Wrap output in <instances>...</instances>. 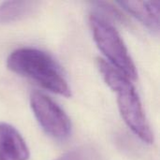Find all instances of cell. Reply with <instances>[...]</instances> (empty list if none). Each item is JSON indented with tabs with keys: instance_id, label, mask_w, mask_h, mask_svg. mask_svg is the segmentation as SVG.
Returning <instances> with one entry per match:
<instances>
[{
	"instance_id": "obj_8",
	"label": "cell",
	"mask_w": 160,
	"mask_h": 160,
	"mask_svg": "<svg viewBox=\"0 0 160 160\" xmlns=\"http://www.w3.org/2000/svg\"><path fill=\"white\" fill-rule=\"evenodd\" d=\"M55 160H89V156L83 149H75L65 153Z\"/></svg>"
},
{
	"instance_id": "obj_1",
	"label": "cell",
	"mask_w": 160,
	"mask_h": 160,
	"mask_svg": "<svg viewBox=\"0 0 160 160\" xmlns=\"http://www.w3.org/2000/svg\"><path fill=\"white\" fill-rule=\"evenodd\" d=\"M97 67L105 82L116 93L118 108L127 126L145 143H154V133L130 80L103 59L97 60Z\"/></svg>"
},
{
	"instance_id": "obj_2",
	"label": "cell",
	"mask_w": 160,
	"mask_h": 160,
	"mask_svg": "<svg viewBox=\"0 0 160 160\" xmlns=\"http://www.w3.org/2000/svg\"><path fill=\"white\" fill-rule=\"evenodd\" d=\"M7 66L12 72L35 81L52 93L71 97V89L60 67L43 51L35 48L17 49L8 55Z\"/></svg>"
},
{
	"instance_id": "obj_7",
	"label": "cell",
	"mask_w": 160,
	"mask_h": 160,
	"mask_svg": "<svg viewBox=\"0 0 160 160\" xmlns=\"http://www.w3.org/2000/svg\"><path fill=\"white\" fill-rule=\"evenodd\" d=\"M39 3L36 1H6L0 4V24H8L34 14Z\"/></svg>"
},
{
	"instance_id": "obj_6",
	"label": "cell",
	"mask_w": 160,
	"mask_h": 160,
	"mask_svg": "<svg viewBox=\"0 0 160 160\" xmlns=\"http://www.w3.org/2000/svg\"><path fill=\"white\" fill-rule=\"evenodd\" d=\"M117 4L151 31L159 33V1H120Z\"/></svg>"
},
{
	"instance_id": "obj_3",
	"label": "cell",
	"mask_w": 160,
	"mask_h": 160,
	"mask_svg": "<svg viewBox=\"0 0 160 160\" xmlns=\"http://www.w3.org/2000/svg\"><path fill=\"white\" fill-rule=\"evenodd\" d=\"M89 24L94 40L109 59L108 63L129 80H136L138 77L136 66L115 27L109 21L93 12L89 16Z\"/></svg>"
},
{
	"instance_id": "obj_4",
	"label": "cell",
	"mask_w": 160,
	"mask_h": 160,
	"mask_svg": "<svg viewBox=\"0 0 160 160\" xmlns=\"http://www.w3.org/2000/svg\"><path fill=\"white\" fill-rule=\"evenodd\" d=\"M32 112L41 128L58 141L67 140L71 133V122L65 111L52 98L35 91L30 96Z\"/></svg>"
},
{
	"instance_id": "obj_5",
	"label": "cell",
	"mask_w": 160,
	"mask_h": 160,
	"mask_svg": "<svg viewBox=\"0 0 160 160\" xmlns=\"http://www.w3.org/2000/svg\"><path fill=\"white\" fill-rule=\"evenodd\" d=\"M29 148L20 132L7 123H0V160H28Z\"/></svg>"
}]
</instances>
